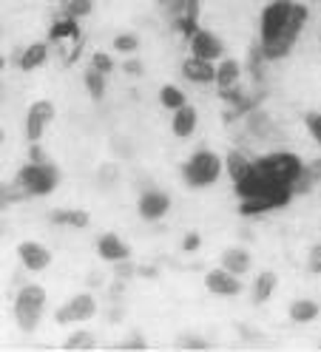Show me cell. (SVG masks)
<instances>
[{"mask_svg":"<svg viewBox=\"0 0 321 352\" xmlns=\"http://www.w3.org/2000/svg\"><path fill=\"white\" fill-rule=\"evenodd\" d=\"M97 316V301L91 293H80V296H71L66 304L60 307L54 313V321L57 324H80V321H91Z\"/></svg>","mask_w":321,"mask_h":352,"instance_id":"obj_7","label":"cell"},{"mask_svg":"<svg viewBox=\"0 0 321 352\" xmlns=\"http://www.w3.org/2000/svg\"><path fill=\"white\" fill-rule=\"evenodd\" d=\"M137 210H140V216L145 219V222H159V219H165L168 210H170V196H168L165 190L148 188V190L140 193Z\"/></svg>","mask_w":321,"mask_h":352,"instance_id":"obj_11","label":"cell"},{"mask_svg":"<svg viewBox=\"0 0 321 352\" xmlns=\"http://www.w3.org/2000/svg\"><path fill=\"white\" fill-rule=\"evenodd\" d=\"M3 142H6V131H3V128H0V145H3Z\"/></svg>","mask_w":321,"mask_h":352,"instance_id":"obj_42","label":"cell"},{"mask_svg":"<svg viewBox=\"0 0 321 352\" xmlns=\"http://www.w3.org/2000/svg\"><path fill=\"white\" fill-rule=\"evenodd\" d=\"M137 273H140V267H137L131 258H125V261H117V264H114V276H117L120 281H128V278L137 276Z\"/></svg>","mask_w":321,"mask_h":352,"instance_id":"obj_33","label":"cell"},{"mask_svg":"<svg viewBox=\"0 0 321 352\" xmlns=\"http://www.w3.org/2000/svg\"><path fill=\"white\" fill-rule=\"evenodd\" d=\"M49 60V43H32V46H26L23 52L17 54V65L20 72H34L40 69L43 63Z\"/></svg>","mask_w":321,"mask_h":352,"instance_id":"obj_21","label":"cell"},{"mask_svg":"<svg viewBox=\"0 0 321 352\" xmlns=\"http://www.w3.org/2000/svg\"><path fill=\"white\" fill-rule=\"evenodd\" d=\"M17 258L29 273H43L52 264V250L46 245H40V241H20Z\"/></svg>","mask_w":321,"mask_h":352,"instance_id":"obj_12","label":"cell"},{"mask_svg":"<svg viewBox=\"0 0 321 352\" xmlns=\"http://www.w3.org/2000/svg\"><path fill=\"white\" fill-rule=\"evenodd\" d=\"M6 230H9V225H6V222H0V233H3V236H6Z\"/></svg>","mask_w":321,"mask_h":352,"instance_id":"obj_44","label":"cell"},{"mask_svg":"<svg viewBox=\"0 0 321 352\" xmlns=\"http://www.w3.org/2000/svg\"><path fill=\"white\" fill-rule=\"evenodd\" d=\"M307 170L313 173L316 185H321V160H313V162H307Z\"/></svg>","mask_w":321,"mask_h":352,"instance_id":"obj_40","label":"cell"},{"mask_svg":"<svg viewBox=\"0 0 321 352\" xmlns=\"http://www.w3.org/2000/svg\"><path fill=\"white\" fill-rule=\"evenodd\" d=\"M46 290L40 284H26L20 287L17 296H14V321L23 333H34L40 318H43V310H46Z\"/></svg>","mask_w":321,"mask_h":352,"instance_id":"obj_4","label":"cell"},{"mask_svg":"<svg viewBox=\"0 0 321 352\" xmlns=\"http://www.w3.org/2000/svg\"><path fill=\"white\" fill-rule=\"evenodd\" d=\"M122 72H125L128 77H142L145 65H142V60H137V57H128V60L122 63Z\"/></svg>","mask_w":321,"mask_h":352,"instance_id":"obj_36","label":"cell"},{"mask_svg":"<svg viewBox=\"0 0 321 352\" xmlns=\"http://www.w3.org/2000/svg\"><path fill=\"white\" fill-rule=\"evenodd\" d=\"M188 46H190V54L194 57H202V60H213V63H219L225 57V46H222V40L208 32V29H197L194 34L188 37Z\"/></svg>","mask_w":321,"mask_h":352,"instance_id":"obj_10","label":"cell"},{"mask_svg":"<svg viewBox=\"0 0 321 352\" xmlns=\"http://www.w3.org/2000/svg\"><path fill=\"white\" fill-rule=\"evenodd\" d=\"M165 6V14L168 20L177 26V32L182 34H194L199 26H197V17H199V0H162Z\"/></svg>","mask_w":321,"mask_h":352,"instance_id":"obj_6","label":"cell"},{"mask_svg":"<svg viewBox=\"0 0 321 352\" xmlns=\"http://www.w3.org/2000/svg\"><path fill=\"white\" fill-rule=\"evenodd\" d=\"M199 245H202L199 233H188V236L182 239V250H185V253H194V250H199Z\"/></svg>","mask_w":321,"mask_h":352,"instance_id":"obj_38","label":"cell"},{"mask_svg":"<svg viewBox=\"0 0 321 352\" xmlns=\"http://www.w3.org/2000/svg\"><path fill=\"white\" fill-rule=\"evenodd\" d=\"M307 6L296 0H270L259 20V49L270 60H282L293 52L296 40L307 26Z\"/></svg>","mask_w":321,"mask_h":352,"instance_id":"obj_2","label":"cell"},{"mask_svg":"<svg viewBox=\"0 0 321 352\" xmlns=\"http://www.w3.org/2000/svg\"><path fill=\"white\" fill-rule=\"evenodd\" d=\"M3 69H6V57H3V54H0V72H3Z\"/></svg>","mask_w":321,"mask_h":352,"instance_id":"obj_43","label":"cell"},{"mask_svg":"<svg viewBox=\"0 0 321 352\" xmlns=\"http://www.w3.org/2000/svg\"><path fill=\"white\" fill-rule=\"evenodd\" d=\"M0 97H3V82H0Z\"/></svg>","mask_w":321,"mask_h":352,"instance_id":"obj_45","label":"cell"},{"mask_svg":"<svg viewBox=\"0 0 321 352\" xmlns=\"http://www.w3.org/2000/svg\"><path fill=\"white\" fill-rule=\"evenodd\" d=\"M250 170H253V160L247 157L245 151H228V157H225V173L230 176V182L233 185H239L242 179H247L250 176Z\"/></svg>","mask_w":321,"mask_h":352,"instance_id":"obj_17","label":"cell"},{"mask_svg":"<svg viewBox=\"0 0 321 352\" xmlns=\"http://www.w3.org/2000/svg\"><path fill=\"white\" fill-rule=\"evenodd\" d=\"M219 267L230 270L233 276H245V273H250V253L245 248H228L219 256Z\"/></svg>","mask_w":321,"mask_h":352,"instance_id":"obj_20","label":"cell"},{"mask_svg":"<svg viewBox=\"0 0 321 352\" xmlns=\"http://www.w3.org/2000/svg\"><path fill=\"white\" fill-rule=\"evenodd\" d=\"M197 122H199V111L188 102V105H182V108H177V111H174V120H170V131H174V137L188 140V137H194Z\"/></svg>","mask_w":321,"mask_h":352,"instance_id":"obj_15","label":"cell"},{"mask_svg":"<svg viewBox=\"0 0 321 352\" xmlns=\"http://www.w3.org/2000/svg\"><path fill=\"white\" fill-rule=\"evenodd\" d=\"M29 162H34V165H54L52 157H49L46 151H43L40 142H32V145H29Z\"/></svg>","mask_w":321,"mask_h":352,"instance_id":"obj_34","label":"cell"},{"mask_svg":"<svg viewBox=\"0 0 321 352\" xmlns=\"http://www.w3.org/2000/svg\"><path fill=\"white\" fill-rule=\"evenodd\" d=\"M82 82H85V91H89L94 100H102L105 97V74L97 72V69H89L82 74Z\"/></svg>","mask_w":321,"mask_h":352,"instance_id":"obj_28","label":"cell"},{"mask_svg":"<svg viewBox=\"0 0 321 352\" xmlns=\"http://www.w3.org/2000/svg\"><path fill=\"white\" fill-rule=\"evenodd\" d=\"M302 160L290 151H273L267 157L253 160V170L247 179H242L236 188V196L242 199L239 213L242 216H262L267 210L285 208L293 199V182L298 170H302Z\"/></svg>","mask_w":321,"mask_h":352,"instance_id":"obj_1","label":"cell"},{"mask_svg":"<svg viewBox=\"0 0 321 352\" xmlns=\"http://www.w3.org/2000/svg\"><path fill=\"white\" fill-rule=\"evenodd\" d=\"M29 199H32V193L17 179L14 182H0V210H9L12 205H23Z\"/></svg>","mask_w":321,"mask_h":352,"instance_id":"obj_23","label":"cell"},{"mask_svg":"<svg viewBox=\"0 0 321 352\" xmlns=\"http://www.w3.org/2000/svg\"><path fill=\"white\" fill-rule=\"evenodd\" d=\"M52 225H69V228H89V213L85 210H54L49 216Z\"/></svg>","mask_w":321,"mask_h":352,"instance_id":"obj_25","label":"cell"},{"mask_svg":"<svg viewBox=\"0 0 321 352\" xmlns=\"http://www.w3.org/2000/svg\"><path fill=\"white\" fill-rule=\"evenodd\" d=\"M89 284H91V287H100V284H102V276H100V273H94V276L89 278Z\"/></svg>","mask_w":321,"mask_h":352,"instance_id":"obj_41","label":"cell"},{"mask_svg":"<svg viewBox=\"0 0 321 352\" xmlns=\"http://www.w3.org/2000/svg\"><path fill=\"white\" fill-rule=\"evenodd\" d=\"M60 9L66 17H74V20H82L94 12V0H60Z\"/></svg>","mask_w":321,"mask_h":352,"instance_id":"obj_27","label":"cell"},{"mask_svg":"<svg viewBox=\"0 0 321 352\" xmlns=\"http://www.w3.org/2000/svg\"><path fill=\"white\" fill-rule=\"evenodd\" d=\"M245 125H247V134L256 140H267L273 134V120L262 111V108H250L245 114Z\"/></svg>","mask_w":321,"mask_h":352,"instance_id":"obj_22","label":"cell"},{"mask_svg":"<svg viewBox=\"0 0 321 352\" xmlns=\"http://www.w3.org/2000/svg\"><path fill=\"white\" fill-rule=\"evenodd\" d=\"M120 349H140V352H142V349H148V341H145L142 336H134V338L122 341V344H120Z\"/></svg>","mask_w":321,"mask_h":352,"instance_id":"obj_39","label":"cell"},{"mask_svg":"<svg viewBox=\"0 0 321 352\" xmlns=\"http://www.w3.org/2000/svg\"><path fill=\"white\" fill-rule=\"evenodd\" d=\"M114 49L117 52H122V54H134V52H140V37L137 34H117L114 37Z\"/></svg>","mask_w":321,"mask_h":352,"instance_id":"obj_30","label":"cell"},{"mask_svg":"<svg viewBox=\"0 0 321 352\" xmlns=\"http://www.w3.org/2000/svg\"><path fill=\"white\" fill-rule=\"evenodd\" d=\"M276 287H279V276H276L273 270H262L253 278V290H250L253 304H267L270 296L276 293Z\"/></svg>","mask_w":321,"mask_h":352,"instance_id":"obj_19","label":"cell"},{"mask_svg":"<svg viewBox=\"0 0 321 352\" xmlns=\"http://www.w3.org/2000/svg\"><path fill=\"white\" fill-rule=\"evenodd\" d=\"M91 69H97V72H102V74H111V72H114V60L105 54V52H94V54H91Z\"/></svg>","mask_w":321,"mask_h":352,"instance_id":"obj_32","label":"cell"},{"mask_svg":"<svg viewBox=\"0 0 321 352\" xmlns=\"http://www.w3.org/2000/svg\"><path fill=\"white\" fill-rule=\"evenodd\" d=\"M177 344H179V349H208L210 346L205 338H194V336H182Z\"/></svg>","mask_w":321,"mask_h":352,"instance_id":"obj_37","label":"cell"},{"mask_svg":"<svg viewBox=\"0 0 321 352\" xmlns=\"http://www.w3.org/2000/svg\"><path fill=\"white\" fill-rule=\"evenodd\" d=\"M242 74H245V69H242L239 60L222 57V60L217 63V82H213V85H217L219 91H228V88H233V85L242 82Z\"/></svg>","mask_w":321,"mask_h":352,"instance_id":"obj_16","label":"cell"},{"mask_svg":"<svg viewBox=\"0 0 321 352\" xmlns=\"http://www.w3.org/2000/svg\"><path fill=\"white\" fill-rule=\"evenodd\" d=\"M54 105L49 100H37L29 105V111H26V122H23V134L29 142H40L43 134H46V128L52 125L54 120Z\"/></svg>","mask_w":321,"mask_h":352,"instance_id":"obj_8","label":"cell"},{"mask_svg":"<svg viewBox=\"0 0 321 352\" xmlns=\"http://www.w3.org/2000/svg\"><path fill=\"white\" fill-rule=\"evenodd\" d=\"M97 256L102 261H109V264H117V261L131 258V248H128L117 233H102L97 239Z\"/></svg>","mask_w":321,"mask_h":352,"instance_id":"obj_14","label":"cell"},{"mask_svg":"<svg viewBox=\"0 0 321 352\" xmlns=\"http://www.w3.org/2000/svg\"><path fill=\"white\" fill-rule=\"evenodd\" d=\"M49 37H52V43H60V40H77V43H80V26H77V20L63 14L57 23L52 26Z\"/></svg>","mask_w":321,"mask_h":352,"instance_id":"obj_24","label":"cell"},{"mask_svg":"<svg viewBox=\"0 0 321 352\" xmlns=\"http://www.w3.org/2000/svg\"><path fill=\"white\" fill-rule=\"evenodd\" d=\"M287 316H290L293 324H313L321 316V304L313 301V298H296L287 307Z\"/></svg>","mask_w":321,"mask_h":352,"instance_id":"obj_18","label":"cell"},{"mask_svg":"<svg viewBox=\"0 0 321 352\" xmlns=\"http://www.w3.org/2000/svg\"><path fill=\"white\" fill-rule=\"evenodd\" d=\"M182 74L194 85H213L217 82V63L190 54V57L182 60Z\"/></svg>","mask_w":321,"mask_h":352,"instance_id":"obj_13","label":"cell"},{"mask_svg":"<svg viewBox=\"0 0 321 352\" xmlns=\"http://www.w3.org/2000/svg\"><path fill=\"white\" fill-rule=\"evenodd\" d=\"M159 102H162V108H168V111H177V108L188 105V97H185V91L179 85H162L159 88Z\"/></svg>","mask_w":321,"mask_h":352,"instance_id":"obj_26","label":"cell"},{"mask_svg":"<svg viewBox=\"0 0 321 352\" xmlns=\"http://www.w3.org/2000/svg\"><path fill=\"white\" fill-rule=\"evenodd\" d=\"M307 270L313 276H321V245H313L307 253Z\"/></svg>","mask_w":321,"mask_h":352,"instance_id":"obj_35","label":"cell"},{"mask_svg":"<svg viewBox=\"0 0 321 352\" xmlns=\"http://www.w3.org/2000/svg\"><path fill=\"white\" fill-rule=\"evenodd\" d=\"M225 173V160L217 151H197L185 165H182V179L188 188H210L219 182V176Z\"/></svg>","mask_w":321,"mask_h":352,"instance_id":"obj_3","label":"cell"},{"mask_svg":"<svg viewBox=\"0 0 321 352\" xmlns=\"http://www.w3.org/2000/svg\"><path fill=\"white\" fill-rule=\"evenodd\" d=\"M205 287L208 293L219 296V298H236L245 287H242V276H233L230 270L225 267H217V270H208L205 273Z\"/></svg>","mask_w":321,"mask_h":352,"instance_id":"obj_9","label":"cell"},{"mask_svg":"<svg viewBox=\"0 0 321 352\" xmlns=\"http://www.w3.org/2000/svg\"><path fill=\"white\" fill-rule=\"evenodd\" d=\"M305 128H307V134L313 137V142L321 148V114L318 111L305 114Z\"/></svg>","mask_w":321,"mask_h":352,"instance_id":"obj_31","label":"cell"},{"mask_svg":"<svg viewBox=\"0 0 321 352\" xmlns=\"http://www.w3.org/2000/svg\"><path fill=\"white\" fill-rule=\"evenodd\" d=\"M14 179L20 185H26V190L32 196H49L57 190V182H60V173L54 165H34V162H26L23 168L17 170Z\"/></svg>","mask_w":321,"mask_h":352,"instance_id":"obj_5","label":"cell"},{"mask_svg":"<svg viewBox=\"0 0 321 352\" xmlns=\"http://www.w3.org/2000/svg\"><path fill=\"white\" fill-rule=\"evenodd\" d=\"M97 346V338L89 333V329H77V333H71L69 338H66V344H63V349H74V352H80V349H94Z\"/></svg>","mask_w":321,"mask_h":352,"instance_id":"obj_29","label":"cell"}]
</instances>
